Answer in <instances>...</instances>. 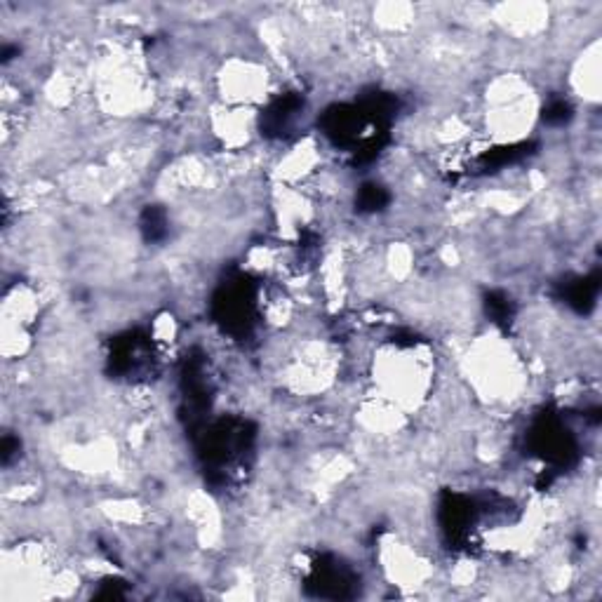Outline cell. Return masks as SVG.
<instances>
[{
	"label": "cell",
	"instance_id": "6da1fadb",
	"mask_svg": "<svg viewBox=\"0 0 602 602\" xmlns=\"http://www.w3.org/2000/svg\"><path fill=\"white\" fill-rule=\"evenodd\" d=\"M595 297H598V276L574 280V283L567 285V290H565V301L579 313H586L591 309L595 304Z\"/></svg>",
	"mask_w": 602,
	"mask_h": 602
},
{
	"label": "cell",
	"instance_id": "7a4b0ae2",
	"mask_svg": "<svg viewBox=\"0 0 602 602\" xmlns=\"http://www.w3.org/2000/svg\"><path fill=\"white\" fill-rule=\"evenodd\" d=\"M167 219L165 214H162L160 210H146V214H143V233H146V241H160V238H165L167 233Z\"/></svg>",
	"mask_w": 602,
	"mask_h": 602
},
{
	"label": "cell",
	"instance_id": "3957f363",
	"mask_svg": "<svg viewBox=\"0 0 602 602\" xmlns=\"http://www.w3.org/2000/svg\"><path fill=\"white\" fill-rule=\"evenodd\" d=\"M386 200H388V196L384 193V188L376 186V184H369V186H362L360 198H358V205H360V210L374 212V210H381V207H384Z\"/></svg>",
	"mask_w": 602,
	"mask_h": 602
},
{
	"label": "cell",
	"instance_id": "277c9868",
	"mask_svg": "<svg viewBox=\"0 0 602 602\" xmlns=\"http://www.w3.org/2000/svg\"><path fill=\"white\" fill-rule=\"evenodd\" d=\"M570 115H572L570 104L563 101V99H558V101H553L549 108H546L544 118L549 122H567V120H570Z\"/></svg>",
	"mask_w": 602,
	"mask_h": 602
}]
</instances>
